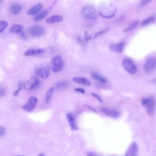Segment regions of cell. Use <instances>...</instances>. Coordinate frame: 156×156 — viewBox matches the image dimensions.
I'll use <instances>...</instances> for the list:
<instances>
[{
  "label": "cell",
  "mask_w": 156,
  "mask_h": 156,
  "mask_svg": "<svg viewBox=\"0 0 156 156\" xmlns=\"http://www.w3.org/2000/svg\"><path fill=\"white\" fill-rule=\"evenodd\" d=\"M117 12V8L110 3H101L99 7V14L105 18H113Z\"/></svg>",
  "instance_id": "1"
},
{
  "label": "cell",
  "mask_w": 156,
  "mask_h": 156,
  "mask_svg": "<svg viewBox=\"0 0 156 156\" xmlns=\"http://www.w3.org/2000/svg\"><path fill=\"white\" fill-rule=\"evenodd\" d=\"M81 14L83 17L88 20H96L98 17L95 8L91 5H86L81 9Z\"/></svg>",
  "instance_id": "2"
},
{
  "label": "cell",
  "mask_w": 156,
  "mask_h": 156,
  "mask_svg": "<svg viewBox=\"0 0 156 156\" xmlns=\"http://www.w3.org/2000/svg\"><path fill=\"white\" fill-rule=\"evenodd\" d=\"M64 68V62L60 56H54L51 61V68L54 73L61 71Z\"/></svg>",
  "instance_id": "3"
},
{
  "label": "cell",
  "mask_w": 156,
  "mask_h": 156,
  "mask_svg": "<svg viewBox=\"0 0 156 156\" xmlns=\"http://www.w3.org/2000/svg\"><path fill=\"white\" fill-rule=\"evenodd\" d=\"M121 65L124 70L130 74L134 75L137 72V66L134 62L129 59H124L121 62Z\"/></svg>",
  "instance_id": "4"
},
{
  "label": "cell",
  "mask_w": 156,
  "mask_h": 156,
  "mask_svg": "<svg viewBox=\"0 0 156 156\" xmlns=\"http://www.w3.org/2000/svg\"><path fill=\"white\" fill-rule=\"evenodd\" d=\"M40 85V81L36 76H32L30 79L26 81L24 84V88L26 90H33L37 88Z\"/></svg>",
  "instance_id": "5"
},
{
  "label": "cell",
  "mask_w": 156,
  "mask_h": 156,
  "mask_svg": "<svg viewBox=\"0 0 156 156\" xmlns=\"http://www.w3.org/2000/svg\"><path fill=\"white\" fill-rule=\"evenodd\" d=\"M156 59L154 57L148 58L144 64V71L146 73H152L155 68Z\"/></svg>",
  "instance_id": "6"
},
{
  "label": "cell",
  "mask_w": 156,
  "mask_h": 156,
  "mask_svg": "<svg viewBox=\"0 0 156 156\" xmlns=\"http://www.w3.org/2000/svg\"><path fill=\"white\" fill-rule=\"evenodd\" d=\"M37 102H38V99L37 97H31L27 100V103L22 106V108L26 112H30L36 108L37 104Z\"/></svg>",
  "instance_id": "7"
},
{
  "label": "cell",
  "mask_w": 156,
  "mask_h": 156,
  "mask_svg": "<svg viewBox=\"0 0 156 156\" xmlns=\"http://www.w3.org/2000/svg\"><path fill=\"white\" fill-rule=\"evenodd\" d=\"M142 104L148 108V113L152 115L154 112V100L152 98H144L142 100Z\"/></svg>",
  "instance_id": "8"
},
{
  "label": "cell",
  "mask_w": 156,
  "mask_h": 156,
  "mask_svg": "<svg viewBox=\"0 0 156 156\" xmlns=\"http://www.w3.org/2000/svg\"><path fill=\"white\" fill-rule=\"evenodd\" d=\"M36 75L40 78L46 79L49 75V72L48 68L45 65H41L37 68L35 70Z\"/></svg>",
  "instance_id": "9"
},
{
  "label": "cell",
  "mask_w": 156,
  "mask_h": 156,
  "mask_svg": "<svg viewBox=\"0 0 156 156\" xmlns=\"http://www.w3.org/2000/svg\"><path fill=\"white\" fill-rule=\"evenodd\" d=\"M29 32L35 37H41L45 34V29L40 26H33L30 27Z\"/></svg>",
  "instance_id": "10"
},
{
  "label": "cell",
  "mask_w": 156,
  "mask_h": 156,
  "mask_svg": "<svg viewBox=\"0 0 156 156\" xmlns=\"http://www.w3.org/2000/svg\"><path fill=\"white\" fill-rule=\"evenodd\" d=\"M67 118L70 124V128L72 131H76L78 129V127L76 125V119L74 115L72 113H68L67 114Z\"/></svg>",
  "instance_id": "11"
},
{
  "label": "cell",
  "mask_w": 156,
  "mask_h": 156,
  "mask_svg": "<svg viewBox=\"0 0 156 156\" xmlns=\"http://www.w3.org/2000/svg\"><path fill=\"white\" fill-rule=\"evenodd\" d=\"M124 46H125V44L124 42H119L118 43L112 44L110 47V49L115 53H122Z\"/></svg>",
  "instance_id": "12"
},
{
  "label": "cell",
  "mask_w": 156,
  "mask_h": 156,
  "mask_svg": "<svg viewBox=\"0 0 156 156\" xmlns=\"http://www.w3.org/2000/svg\"><path fill=\"white\" fill-rule=\"evenodd\" d=\"M138 146L135 143H132L131 146H129L128 152L126 154V155L127 156H136L138 154Z\"/></svg>",
  "instance_id": "13"
},
{
  "label": "cell",
  "mask_w": 156,
  "mask_h": 156,
  "mask_svg": "<svg viewBox=\"0 0 156 156\" xmlns=\"http://www.w3.org/2000/svg\"><path fill=\"white\" fill-rule=\"evenodd\" d=\"M103 112L107 116H109L112 118H117L119 116V112L116 110L108 109V108H103L101 109Z\"/></svg>",
  "instance_id": "14"
},
{
  "label": "cell",
  "mask_w": 156,
  "mask_h": 156,
  "mask_svg": "<svg viewBox=\"0 0 156 156\" xmlns=\"http://www.w3.org/2000/svg\"><path fill=\"white\" fill-rule=\"evenodd\" d=\"M72 81L76 83H78L79 84H81L85 86H89L91 84L90 81L86 78L75 77L72 79Z\"/></svg>",
  "instance_id": "15"
},
{
  "label": "cell",
  "mask_w": 156,
  "mask_h": 156,
  "mask_svg": "<svg viewBox=\"0 0 156 156\" xmlns=\"http://www.w3.org/2000/svg\"><path fill=\"white\" fill-rule=\"evenodd\" d=\"M63 20H64V18L62 16L59 15H55L48 18L46 22L48 24H54L56 23H60L63 21Z\"/></svg>",
  "instance_id": "16"
},
{
  "label": "cell",
  "mask_w": 156,
  "mask_h": 156,
  "mask_svg": "<svg viewBox=\"0 0 156 156\" xmlns=\"http://www.w3.org/2000/svg\"><path fill=\"white\" fill-rule=\"evenodd\" d=\"M43 8V5L40 3L36 5V6H34V7H33L32 8H30L27 12V14L28 15H36L37 14H38L42 9Z\"/></svg>",
  "instance_id": "17"
},
{
  "label": "cell",
  "mask_w": 156,
  "mask_h": 156,
  "mask_svg": "<svg viewBox=\"0 0 156 156\" xmlns=\"http://www.w3.org/2000/svg\"><path fill=\"white\" fill-rule=\"evenodd\" d=\"M43 52L44 50L43 49H29L24 53V55L26 56H37L43 53Z\"/></svg>",
  "instance_id": "18"
},
{
  "label": "cell",
  "mask_w": 156,
  "mask_h": 156,
  "mask_svg": "<svg viewBox=\"0 0 156 156\" xmlns=\"http://www.w3.org/2000/svg\"><path fill=\"white\" fill-rule=\"evenodd\" d=\"M23 27L20 24H14L10 29V32L12 34H19L22 32Z\"/></svg>",
  "instance_id": "19"
},
{
  "label": "cell",
  "mask_w": 156,
  "mask_h": 156,
  "mask_svg": "<svg viewBox=\"0 0 156 156\" xmlns=\"http://www.w3.org/2000/svg\"><path fill=\"white\" fill-rule=\"evenodd\" d=\"M21 10H22V7L18 4L12 5L10 9L11 12L14 15L18 14L21 11Z\"/></svg>",
  "instance_id": "20"
},
{
  "label": "cell",
  "mask_w": 156,
  "mask_h": 156,
  "mask_svg": "<svg viewBox=\"0 0 156 156\" xmlns=\"http://www.w3.org/2000/svg\"><path fill=\"white\" fill-rule=\"evenodd\" d=\"M54 91V87H51L47 90L46 94V98H45V101L47 104L51 102Z\"/></svg>",
  "instance_id": "21"
},
{
  "label": "cell",
  "mask_w": 156,
  "mask_h": 156,
  "mask_svg": "<svg viewBox=\"0 0 156 156\" xmlns=\"http://www.w3.org/2000/svg\"><path fill=\"white\" fill-rule=\"evenodd\" d=\"M91 76L94 79H95V80H97V81H99L101 83L104 84V83H106V82H107L106 79L104 77L101 76V75H98L97 73H92L91 74Z\"/></svg>",
  "instance_id": "22"
},
{
  "label": "cell",
  "mask_w": 156,
  "mask_h": 156,
  "mask_svg": "<svg viewBox=\"0 0 156 156\" xmlns=\"http://www.w3.org/2000/svg\"><path fill=\"white\" fill-rule=\"evenodd\" d=\"M138 23H139V21L138 20H134L133 21H132L130 23V24L128 26V27H127L124 30V32L126 33V32H129V31H130L131 30H133L138 24Z\"/></svg>",
  "instance_id": "23"
},
{
  "label": "cell",
  "mask_w": 156,
  "mask_h": 156,
  "mask_svg": "<svg viewBox=\"0 0 156 156\" xmlns=\"http://www.w3.org/2000/svg\"><path fill=\"white\" fill-rule=\"evenodd\" d=\"M47 15V11H44L43 12L40 13L39 14H38L35 18L34 20L37 21H39L42 20L45 17H46V16Z\"/></svg>",
  "instance_id": "24"
},
{
  "label": "cell",
  "mask_w": 156,
  "mask_h": 156,
  "mask_svg": "<svg viewBox=\"0 0 156 156\" xmlns=\"http://www.w3.org/2000/svg\"><path fill=\"white\" fill-rule=\"evenodd\" d=\"M154 17H148L147 18H145L142 23V25L143 26H146V25H148L149 24H150L151 23L153 22L154 21Z\"/></svg>",
  "instance_id": "25"
},
{
  "label": "cell",
  "mask_w": 156,
  "mask_h": 156,
  "mask_svg": "<svg viewBox=\"0 0 156 156\" xmlns=\"http://www.w3.org/2000/svg\"><path fill=\"white\" fill-rule=\"evenodd\" d=\"M8 26V23L6 21H0V33L5 30V29Z\"/></svg>",
  "instance_id": "26"
},
{
  "label": "cell",
  "mask_w": 156,
  "mask_h": 156,
  "mask_svg": "<svg viewBox=\"0 0 156 156\" xmlns=\"http://www.w3.org/2000/svg\"><path fill=\"white\" fill-rule=\"evenodd\" d=\"M22 86H23V84H22V83H20L19 84H18V88L17 89V90L16 91H14V96H17L18 95V93L20 92V90L21 89V88H22Z\"/></svg>",
  "instance_id": "27"
},
{
  "label": "cell",
  "mask_w": 156,
  "mask_h": 156,
  "mask_svg": "<svg viewBox=\"0 0 156 156\" xmlns=\"http://www.w3.org/2000/svg\"><path fill=\"white\" fill-rule=\"evenodd\" d=\"M67 86V83L65 82H59L57 84V87L58 88H64L65 87Z\"/></svg>",
  "instance_id": "28"
},
{
  "label": "cell",
  "mask_w": 156,
  "mask_h": 156,
  "mask_svg": "<svg viewBox=\"0 0 156 156\" xmlns=\"http://www.w3.org/2000/svg\"><path fill=\"white\" fill-rule=\"evenodd\" d=\"M91 95L93 97H94L95 99H97L98 101H100V102H102V101H103V100H101V97H100L98 95L96 94V93H91Z\"/></svg>",
  "instance_id": "29"
},
{
  "label": "cell",
  "mask_w": 156,
  "mask_h": 156,
  "mask_svg": "<svg viewBox=\"0 0 156 156\" xmlns=\"http://www.w3.org/2000/svg\"><path fill=\"white\" fill-rule=\"evenodd\" d=\"M151 1V0H143V1L142 2V3L140 5V7L145 6V5L148 4Z\"/></svg>",
  "instance_id": "30"
},
{
  "label": "cell",
  "mask_w": 156,
  "mask_h": 156,
  "mask_svg": "<svg viewBox=\"0 0 156 156\" xmlns=\"http://www.w3.org/2000/svg\"><path fill=\"white\" fill-rule=\"evenodd\" d=\"M75 91H76V92H78V93H82V94H84V93H85V90L83 89V88H75Z\"/></svg>",
  "instance_id": "31"
},
{
  "label": "cell",
  "mask_w": 156,
  "mask_h": 156,
  "mask_svg": "<svg viewBox=\"0 0 156 156\" xmlns=\"http://www.w3.org/2000/svg\"><path fill=\"white\" fill-rule=\"evenodd\" d=\"M6 132V129L4 127L0 126V136L3 135Z\"/></svg>",
  "instance_id": "32"
},
{
  "label": "cell",
  "mask_w": 156,
  "mask_h": 156,
  "mask_svg": "<svg viewBox=\"0 0 156 156\" xmlns=\"http://www.w3.org/2000/svg\"><path fill=\"white\" fill-rule=\"evenodd\" d=\"M5 91L4 88H2V87H0V97H3L5 95Z\"/></svg>",
  "instance_id": "33"
},
{
  "label": "cell",
  "mask_w": 156,
  "mask_h": 156,
  "mask_svg": "<svg viewBox=\"0 0 156 156\" xmlns=\"http://www.w3.org/2000/svg\"><path fill=\"white\" fill-rule=\"evenodd\" d=\"M39 155H44V154H39Z\"/></svg>",
  "instance_id": "34"
},
{
  "label": "cell",
  "mask_w": 156,
  "mask_h": 156,
  "mask_svg": "<svg viewBox=\"0 0 156 156\" xmlns=\"http://www.w3.org/2000/svg\"><path fill=\"white\" fill-rule=\"evenodd\" d=\"M2 1H3V0H0V3H1L2 2Z\"/></svg>",
  "instance_id": "35"
}]
</instances>
